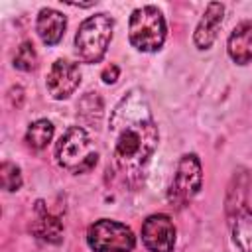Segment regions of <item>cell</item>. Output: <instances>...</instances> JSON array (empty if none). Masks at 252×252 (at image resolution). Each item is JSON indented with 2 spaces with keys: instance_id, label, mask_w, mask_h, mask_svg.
Masks as SVG:
<instances>
[{
  "instance_id": "e0dca14e",
  "label": "cell",
  "mask_w": 252,
  "mask_h": 252,
  "mask_svg": "<svg viewBox=\"0 0 252 252\" xmlns=\"http://www.w3.org/2000/svg\"><path fill=\"white\" fill-rule=\"evenodd\" d=\"M118 75H120V69H118L116 65H108V67H104V69H102V73H100V77H102V81H104L106 85L116 83Z\"/></svg>"
},
{
  "instance_id": "30bf717a",
  "label": "cell",
  "mask_w": 252,
  "mask_h": 252,
  "mask_svg": "<svg viewBox=\"0 0 252 252\" xmlns=\"http://www.w3.org/2000/svg\"><path fill=\"white\" fill-rule=\"evenodd\" d=\"M67 28V18L53 10V8H41L35 20V32L39 35V39L45 45H55L61 41L63 33Z\"/></svg>"
},
{
  "instance_id": "52a82bcc",
  "label": "cell",
  "mask_w": 252,
  "mask_h": 252,
  "mask_svg": "<svg viewBox=\"0 0 252 252\" xmlns=\"http://www.w3.org/2000/svg\"><path fill=\"white\" fill-rule=\"evenodd\" d=\"M142 242L150 252H173L175 246V224L163 215H150L142 224Z\"/></svg>"
},
{
  "instance_id": "2e32d148",
  "label": "cell",
  "mask_w": 252,
  "mask_h": 252,
  "mask_svg": "<svg viewBox=\"0 0 252 252\" xmlns=\"http://www.w3.org/2000/svg\"><path fill=\"white\" fill-rule=\"evenodd\" d=\"M0 183L4 191H18L22 187V171L16 163L12 161H4L0 165Z\"/></svg>"
},
{
  "instance_id": "3957f363",
  "label": "cell",
  "mask_w": 252,
  "mask_h": 252,
  "mask_svg": "<svg viewBox=\"0 0 252 252\" xmlns=\"http://www.w3.org/2000/svg\"><path fill=\"white\" fill-rule=\"evenodd\" d=\"M112 32L114 20L104 12L83 20L75 35V51L79 59L83 63H98L112 41Z\"/></svg>"
},
{
  "instance_id": "5b68a950",
  "label": "cell",
  "mask_w": 252,
  "mask_h": 252,
  "mask_svg": "<svg viewBox=\"0 0 252 252\" xmlns=\"http://www.w3.org/2000/svg\"><path fill=\"white\" fill-rule=\"evenodd\" d=\"M87 244L93 252H132L136 246V236L124 222L100 219L89 226Z\"/></svg>"
},
{
  "instance_id": "ba28073f",
  "label": "cell",
  "mask_w": 252,
  "mask_h": 252,
  "mask_svg": "<svg viewBox=\"0 0 252 252\" xmlns=\"http://www.w3.org/2000/svg\"><path fill=\"white\" fill-rule=\"evenodd\" d=\"M81 83V69L77 63L69 61V59H57L45 79V87L47 93L55 98V100H63L69 98L77 87Z\"/></svg>"
},
{
  "instance_id": "7c38bea8",
  "label": "cell",
  "mask_w": 252,
  "mask_h": 252,
  "mask_svg": "<svg viewBox=\"0 0 252 252\" xmlns=\"http://www.w3.org/2000/svg\"><path fill=\"white\" fill-rule=\"evenodd\" d=\"M226 51L238 65L252 61V22H240L226 39Z\"/></svg>"
},
{
  "instance_id": "6da1fadb",
  "label": "cell",
  "mask_w": 252,
  "mask_h": 252,
  "mask_svg": "<svg viewBox=\"0 0 252 252\" xmlns=\"http://www.w3.org/2000/svg\"><path fill=\"white\" fill-rule=\"evenodd\" d=\"M112 163L128 185L144 181L146 167L158 148L159 132L142 89H130L108 118Z\"/></svg>"
},
{
  "instance_id": "8992f818",
  "label": "cell",
  "mask_w": 252,
  "mask_h": 252,
  "mask_svg": "<svg viewBox=\"0 0 252 252\" xmlns=\"http://www.w3.org/2000/svg\"><path fill=\"white\" fill-rule=\"evenodd\" d=\"M201 183H203V169L197 154H183L177 161V167L167 191L169 203L175 207L187 205L199 193Z\"/></svg>"
},
{
  "instance_id": "277c9868",
  "label": "cell",
  "mask_w": 252,
  "mask_h": 252,
  "mask_svg": "<svg viewBox=\"0 0 252 252\" xmlns=\"http://www.w3.org/2000/svg\"><path fill=\"white\" fill-rule=\"evenodd\" d=\"M165 33H167V26H165V18L159 8L142 6L130 14L128 39L138 51L152 53V51L161 49L165 41Z\"/></svg>"
},
{
  "instance_id": "7a4b0ae2",
  "label": "cell",
  "mask_w": 252,
  "mask_h": 252,
  "mask_svg": "<svg viewBox=\"0 0 252 252\" xmlns=\"http://www.w3.org/2000/svg\"><path fill=\"white\" fill-rule=\"evenodd\" d=\"M55 159L69 173H89L98 163V152L83 126H69L55 144Z\"/></svg>"
},
{
  "instance_id": "9a60e30c",
  "label": "cell",
  "mask_w": 252,
  "mask_h": 252,
  "mask_svg": "<svg viewBox=\"0 0 252 252\" xmlns=\"http://www.w3.org/2000/svg\"><path fill=\"white\" fill-rule=\"evenodd\" d=\"M14 67L20 71H33L37 67V53L32 41H22L14 55Z\"/></svg>"
},
{
  "instance_id": "8fae6325",
  "label": "cell",
  "mask_w": 252,
  "mask_h": 252,
  "mask_svg": "<svg viewBox=\"0 0 252 252\" xmlns=\"http://www.w3.org/2000/svg\"><path fill=\"white\" fill-rule=\"evenodd\" d=\"M32 232L35 238L47 244H57L63 238V222L45 209L43 201L35 203V220L32 224Z\"/></svg>"
},
{
  "instance_id": "5bb4252c",
  "label": "cell",
  "mask_w": 252,
  "mask_h": 252,
  "mask_svg": "<svg viewBox=\"0 0 252 252\" xmlns=\"http://www.w3.org/2000/svg\"><path fill=\"white\" fill-rule=\"evenodd\" d=\"M53 138V124L47 118H39L32 122L26 130V142L32 150H43Z\"/></svg>"
},
{
  "instance_id": "9c48e42d",
  "label": "cell",
  "mask_w": 252,
  "mask_h": 252,
  "mask_svg": "<svg viewBox=\"0 0 252 252\" xmlns=\"http://www.w3.org/2000/svg\"><path fill=\"white\" fill-rule=\"evenodd\" d=\"M222 20H224V6L220 2H209L207 10H205L203 18L199 20L195 33H193V41H195L197 49H209L215 43Z\"/></svg>"
},
{
  "instance_id": "4fadbf2b",
  "label": "cell",
  "mask_w": 252,
  "mask_h": 252,
  "mask_svg": "<svg viewBox=\"0 0 252 252\" xmlns=\"http://www.w3.org/2000/svg\"><path fill=\"white\" fill-rule=\"evenodd\" d=\"M232 240L240 252H252V213L248 209H238L230 220Z\"/></svg>"
}]
</instances>
